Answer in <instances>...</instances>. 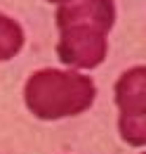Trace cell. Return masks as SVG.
<instances>
[{"mask_svg": "<svg viewBox=\"0 0 146 154\" xmlns=\"http://www.w3.org/2000/svg\"><path fill=\"white\" fill-rule=\"evenodd\" d=\"M113 0H71L66 5H59V59L75 69L99 66L109 52L106 33L113 29Z\"/></svg>", "mask_w": 146, "mask_h": 154, "instance_id": "1", "label": "cell"}, {"mask_svg": "<svg viewBox=\"0 0 146 154\" xmlns=\"http://www.w3.org/2000/svg\"><path fill=\"white\" fill-rule=\"evenodd\" d=\"M94 97L97 85L90 76L61 69L33 71L24 85V102L28 112L42 121L83 114L92 107Z\"/></svg>", "mask_w": 146, "mask_h": 154, "instance_id": "2", "label": "cell"}, {"mask_svg": "<svg viewBox=\"0 0 146 154\" xmlns=\"http://www.w3.org/2000/svg\"><path fill=\"white\" fill-rule=\"evenodd\" d=\"M115 104L120 109V135L127 145H146V69L134 66L115 83Z\"/></svg>", "mask_w": 146, "mask_h": 154, "instance_id": "3", "label": "cell"}, {"mask_svg": "<svg viewBox=\"0 0 146 154\" xmlns=\"http://www.w3.org/2000/svg\"><path fill=\"white\" fill-rule=\"evenodd\" d=\"M24 48V29L14 19L0 14V62H7Z\"/></svg>", "mask_w": 146, "mask_h": 154, "instance_id": "4", "label": "cell"}, {"mask_svg": "<svg viewBox=\"0 0 146 154\" xmlns=\"http://www.w3.org/2000/svg\"><path fill=\"white\" fill-rule=\"evenodd\" d=\"M47 2H57V5H66V2H71V0H47Z\"/></svg>", "mask_w": 146, "mask_h": 154, "instance_id": "5", "label": "cell"}]
</instances>
